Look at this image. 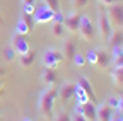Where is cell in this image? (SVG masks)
Masks as SVG:
<instances>
[{"instance_id":"obj_1","label":"cell","mask_w":123,"mask_h":121,"mask_svg":"<svg viewBox=\"0 0 123 121\" xmlns=\"http://www.w3.org/2000/svg\"><path fill=\"white\" fill-rule=\"evenodd\" d=\"M56 97H58V89L55 85H50V87H46V89L41 90L39 99H38V111L44 118H50L51 116Z\"/></svg>"},{"instance_id":"obj_2","label":"cell","mask_w":123,"mask_h":121,"mask_svg":"<svg viewBox=\"0 0 123 121\" xmlns=\"http://www.w3.org/2000/svg\"><path fill=\"white\" fill-rule=\"evenodd\" d=\"M62 60H63V53H62V50H58L55 46L46 48L43 56H41V62H43L44 68H51V70H55L62 63Z\"/></svg>"},{"instance_id":"obj_3","label":"cell","mask_w":123,"mask_h":121,"mask_svg":"<svg viewBox=\"0 0 123 121\" xmlns=\"http://www.w3.org/2000/svg\"><path fill=\"white\" fill-rule=\"evenodd\" d=\"M98 31H99V36H101V39L104 41V43H108L110 41V38H111V34H113V24H111V21H110V16L104 12V10H101L99 14H98Z\"/></svg>"},{"instance_id":"obj_4","label":"cell","mask_w":123,"mask_h":121,"mask_svg":"<svg viewBox=\"0 0 123 121\" xmlns=\"http://www.w3.org/2000/svg\"><path fill=\"white\" fill-rule=\"evenodd\" d=\"M80 34V38L84 41H91L92 38H94L96 34V29H94V24H92V19L89 16H80V24H79V31H77Z\"/></svg>"},{"instance_id":"obj_5","label":"cell","mask_w":123,"mask_h":121,"mask_svg":"<svg viewBox=\"0 0 123 121\" xmlns=\"http://www.w3.org/2000/svg\"><path fill=\"white\" fill-rule=\"evenodd\" d=\"M53 17H55V12L46 7L44 4L41 7H36L34 14H33V21L34 24H46V22H53Z\"/></svg>"},{"instance_id":"obj_6","label":"cell","mask_w":123,"mask_h":121,"mask_svg":"<svg viewBox=\"0 0 123 121\" xmlns=\"http://www.w3.org/2000/svg\"><path fill=\"white\" fill-rule=\"evenodd\" d=\"M10 48L17 53V55H24V53L31 51V46H29L26 36H21V34H17V33H14V34L10 36Z\"/></svg>"},{"instance_id":"obj_7","label":"cell","mask_w":123,"mask_h":121,"mask_svg":"<svg viewBox=\"0 0 123 121\" xmlns=\"http://www.w3.org/2000/svg\"><path fill=\"white\" fill-rule=\"evenodd\" d=\"M106 14L110 16L111 24L123 31V5H121L120 2L115 4V5H110V7H108V10H106Z\"/></svg>"},{"instance_id":"obj_8","label":"cell","mask_w":123,"mask_h":121,"mask_svg":"<svg viewBox=\"0 0 123 121\" xmlns=\"http://www.w3.org/2000/svg\"><path fill=\"white\" fill-rule=\"evenodd\" d=\"M79 24H80V14H77V10H70L68 14H65V21H63L65 31L77 33L79 31Z\"/></svg>"},{"instance_id":"obj_9","label":"cell","mask_w":123,"mask_h":121,"mask_svg":"<svg viewBox=\"0 0 123 121\" xmlns=\"http://www.w3.org/2000/svg\"><path fill=\"white\" fill-rule=\"evenodd\" d=\"M74 92H75V82L67 80V82H63V84L58 87V97L63 101V102L74 99Z\"/></svg>"},{"instance_id":"obj_10","label":"cell","mask_w":123,"mask_h":121,"mask_svg":"<svg viewBox=\"0 0 123 121\" xmlns=\"http://www.w3.org/2000/svg\"><path fill=\"white\" fill-rule=\"evenodd\" d=\"M96 108H98V119L99 121H111V118L116 114L104 101L99 102V104H96Z\"/></svg>"},{"instance_id":"obj_11","label":"cell","mask_w":123,"mask_h":121,"mask_svg":"<svg viewBox=\"0 0 123 121\" xmlns=\"http://www.w3.org/2000/svg\"><path fill=\"white\" fill-rule=\"evenodd\" d=\"M113 63V58H111V53L106 51V50H98V62H96V67L104 70V68H110Z\"/></svg>"},{"instance_id":"obj_12","label":"cell","mask_w":123,"mask_h":121,"mask_svg":"<svg viewBox=\"0 0 123 121\" xmlns=\"http://www.w3.org/2000/svg\"><path fill=\"white\" fill-rule=\"evenodd\" d=\"M79 84H80V87L86 90V94L89 96V99H91V102H99L98 101V96H96V92H94V89H92V84L84 77V75H82V77H79Z\"/></svg>"},{"instance_id":"obj_13","label":"cell","mask_w":123,"mask_h":121,"mask_svg":"<svg viewBox=\"0 0 123 121\" xmlns=\"http://www.w3.org/2000/svg\"><path fill=\"white\" fill-rule=\"evenodd\" d=\"M63 50H62V53H63V58H68V60H72L74 56H75V53H77V46H75V43H74V39H65L63 41V46H62Z\"/></svg>"},{"instance_id":"obj_14","label":"cell","mask_w":123,"mask_h":121,"mask_svg":"<svg viewBox=\"0 0 123 121\" xmlns=\"http://www.w3.org/2000/svg\"><path fill=\"white\" fill-rule=\"evenodd\" d=\"M84 118L87 121H94L98 119V108H96V104L94 102H86L84 104Z\"/></svg>"},{"instance_id":"obj_15","label":"cell","mask_w":123,"mask_h":121,"mask_svg":"<svg viewBox=\"0 0 123 121\" xmlns=\"http://www.w3.org/2000/svg\"><path fill=\"white\" fill-rule=\"evenodd\" d=\"M41 79H43V82L46 84V87L55 85V82H56V73H55V70H51V68H44V70L41 72Z\"/></svg>"},{"instance_id":"obj_16","label":"cell","mask_w":123,"mask_h":121,"mask_svg":"<svg viewBox=\"0 0 123 121\" xmlns=\"http://www.w3.org/2000/svg\"><path fill=\"white\" fill-rule=\"evenodd\" d=\"M74 97H75L77 104H86V102H89V101H91V99H89V96L86 94V90L80 87V84H79V82L75 84V92H74Z\"/></svg>"},{"instance_id":"obj_17","label":"cell","mask_w":123,"mask_h":121,"mask_svg":"<svg viewBox=\"0 0 123 121\" xmlns=\"http://www.w3.org/2000/svg\"><path fill=\"white\" fill-rule=\"evenodd\" d=\"M33 63H34V53L33 51H27L24 55H19V65L22 68H29Z\"/></svg>"},{"instance_id":"obj_18","label":"cell","mask_w":123,"mask_h":121,"mask_svg":"<svg viewBox=\"0 0 123 121\" xmlns=\"http://www.w3.org/2000/svg\"><path fill=\"white\" fill-rule=\"evenodd\" d=\"M108 44L113 48V46H123V31L121 29H116V31H113L110 41H108Z\"/></svg>"},{"instance_id":"obj_19","label":"cell","mask_w":123,"mask_h":121,"mask_svg":"<svg viewBox=\"0 0 123 121\" xmlns=\"http://www.w3.org/2000/svg\"><path fill=\"white\" fill-rule=\"evenodd\" d=\"M29 31H31L29 24L24 21V17H21V19L17 21V24H15V33L21 34V36H27V34H29Z\"/></svg>"},{"instance_id":"obj_20","label":"cell","mask_w":123,"mask_h":121,"mask_svg":"<svg viewBox=\"0 0 123 121\" xmlns=\"http://www.w3.org/2000/svg\"><path fill=\"white\" fill-rule=\"evenodd\" d=\"M111 80H113L115 87H123V72L120 68L111 70Z\"/></svg>"},{"instance_id":"obj_21","label":"cell","mask_w":123,"mask_h":121,"mask_svg":"<svg viewBox=\"0 0 123 121\" xmlns=\"http://www.w3.org/2000/svg\"><path fill=\"white\" fill-rule=\"evenodd\" d=\"M121 101H123V97H116V96H110L106 99V104L110 106V108L115 111V113H118L120 111V106H121Z\"/></svg>"},{"instance_id":"obj_22","label":"cell","mask_w":123,"mask_h":121,"mask_svg":"<svg viewBox=\"0 0 123 121\" xmlns=\"http://www.w3.org/2000/svg\"><path fill=\"white\" fill-rule=\"evenodd\" d=\"M51 33H53L55 38H62L63 33H65L63 24H62V22H51Z\"/></svg>"},{"instance_id":"obj_23","label":"cell","mask_w":123,"mask_h":121,"mask_svg":"<svg viewBox=\"0 0 123 121\" xmlns=\"http://www.w3.org/2000/svg\"><path fill=\"white\" fill-rule=\"evenodd\" d=\"M84 56H86V62L89 65H96V62H98V50L96 48H91Z\"/></svg>"},{"instance_id":"obj_24","label":"cell","mask_w":123,"mask_h":121,"mask_svg":"<svg viewBox=\"0 0 123 121\" xmlns=\"http://www.w3.org/2000/svg\"><path fill=\"white\" fill-rule=\"evenodd\" d=\"M22 7V14L24 16H33L34 10H36V4H27V2H21Z\"/></svg>"},{"instance_id":"obj_25","label":"cell","mask_w":123,"mask_h":121,"mask_svg":"<svg viewBox=\"0 0 123 121\" xmlns=\"http://www.w3.org/2000/svg\"><path fill=\"white\" fill-rule=\"evenodd\" d=\"M72 62H74V65H75L77 68H82V67H86V65H87L86 56H84V55H80V53H75V56L72 58Z\"/></svg>"},{"instance_id":"obj_26","label":"cell","mask_w":123,"mask_h":121,"mask_svg":"<svg viewBox=\"0 0 123 121\" xmlns=\"http://www.w3.org/2000/svg\"><path fill=\"white\" fill-rule=\"evenodd\" d=\"M43 4L46 7H50L53 12H58L60 10V0H43Z\"/></svg>"},{"instance_id":"obj_27","label":"cell","mask_w":123,"mask_h":121,"mask_svg":"<svg viewBox=\"0 0 123 121\" xmlns=\"http://www.w3.org/2000/svg\"><path fill=\"white\" fill-rule=\"evenodd\" d=\"M55 121H72V114H68L67 111H60V113H56Z\"/></svg>"},{"instance_id":"obj_28","label":"cell","mask_w":123,"mask_h":121,"mask_svg":"<svg viewBox=\"0 0 123 121\" xmlns=\"http://www.w3.org/2000/svg\"><path fill=\"white\" fill-rule=\"evenodd\" d=\"M70 4H72L74 10H77V9H84L89 4V0H70Z\"/></svg>"},{"instance_id":"obj_29","label":"cell","mask_w":123,"mask_h":121,"mask_svg":"<svg viewBox=\"0 0 123 121\" xmlns=\"http://www.w3.org/2000/svg\"><path fill=\"white\" fill-rule=\"evenodd\" d=\"M15 55H17V53H15L10 46L9 48H5V51H4V56H5V60H7V62H12V60L15 58Z\"/></svg>"},{"instance_id":"obj_30","label":"cell","mask_w":123,"mask_h":121,"mask_svg":"<svg viewBox=\"0 0 123 121\" xmlns=\"http://www.w3.org/2000/svg\"><path fill=\"white\" fill-rule=\"evenodd\" d=\"M123 55V46H113L111 48V58H118Z\"/></svg>"},{"instance_id":"obj_31","label":"cell","mask_w":123,"mask_h":121,"mask_svg":"<svg viewBox=\"0 0 123 121\" xmlns=\"http://www.w3.org/2000/svg\"><path fill=\"white\" fill-rule=\"evenodd\" d=\"M63 21H65V14L62 12V10L55 12V17H53V22H62V24H63Z\"/></svg>"},{"instance_id":"obj_32","label":"cell","mask_w":123,"mask_h":121,"mask_svg":"<svg viewBox=\"0 0 123 121\" xmlns=\"http://www.w3.org/2000/svg\"><path fill=\"white\" fill-rule=\"evenodd\" d=\"M113 68H121L123 67V55L121 56H118V58H113Z\"/></svg>"},{"instance_id":"obj_33","label":"cell","mask_w":123,"mask_h":121,"mask_svg":"<svg viewBox=\"0 0 123 121\" xmlns=\"http://www.w3.org/2000/svg\"><path fill=\"white\" fill-rule=\"evenodd\" d=\"M98 2H99L101 5H104V7H110V5L118 4V0H98Z\"/></svg>"},{"instance_id":"obj_34","label":"cell","mask_w":123,"mask_h":121,"mask_svg":"<svg viewBox=\"0 0 123 121\" xmlns=\"http://www.w3.org/2000/svg\"><path fill=\"white\" fill-rule=\"evenodd\" d=\"M72 121H87L84 116H79V114H74L72 116Z\"/></svg>"},{"instance_id":"obj_35","label":"cell","mask_w":123,"mask_h":121,"mask_svg":"<svg viewBox=\"0 0 123 121\" xmlns=\"http://www.w3.org/2000/svg\"><path fill=\"white\" fill-rule=\"evenodd\" d=\"M111 121H123V116H121V114H118V113H116V114H115V116H113V118H111Z\"/></svg>"},{"instance_id":"obj_36","label":"cell","mask_w":123,"mask_h":121,"mask_svg":"<svg viewBox=\"0 0 123 121\" xmlns=\"http://www.w3.org/2000/svg\"><path fill=\"white\" fill-rule=\"evenodd\" d=\"M21 2H27V4H36L38 0H21Z\"/></svg>"},{"instance_id":"obj_37","label":"cell","mask_w":123,"mask_h":121,"mask_svg":"<svg viewBox=\"0 0 123 121\" xmlns=\"http://www.w3.org/2000/svg\"><path fill=\"white\" fill-rule=\"evenodd\" d=\"M118 114H121V116H123V101H121V106H120V111H118Z\"/></svg>"},{"instance_id":"obj_38","label":"cell","mask_w":123,"mask_h":121,"mask_svg":"<svg viewBox=\"0 0 123 121\" xmlns=\"http://www.w3.org/2000/svg\"><path fill=\"white\" fill-rule=\"evenodd\" d=\"M22 121H33V119H29V118H24V119H22Z\"/></svg>"},{"instance_id":"obj_39","label":"cell","mask_w":123,"mask_h":121,"mask_svg":"<svg viewBox=\"0 0 123 121\" xmlns=\"http://www.w3.org/2000/svg\"><path fill=\"white\" fill-rule=\"evenodd\" d=\"M0 75H4V70H2V68H0Z\"/></svg>"},{"instance_id":"obj_40","label":"cell","mask_w":123,"mask_h":121,"mask_svg":"<svg viewBox=\"0 0 123 121\" xmlns=\"http://www.w3.org/2000/svg\"><path fill=\"white\" fill-rule=\"evenodd\" d=\"M120 70H121V72H123V67H121V68H120Z\"/></svg>"},{"instance_id":"obj_41","label":"cell","mask_w":123,"mask_h":121,"mask_svg":"<svg viewBox=\"0 0 123 121\" xmlns=\"http://www.w3.org/2000/svg\"><path fill=\"white\" fill-rule=\"evenodd\" d=\"M0 89H2V84H0Z\"/></svg>"},{"instance_id":"obj_42","label":"cell","mask_w":123,"mask_h":121,"mask_svg":"<svg viewBox=\"0 0 123 121\" xmlns=\"http://www.w3.org/2000/svg\"><path fill=\"white\" fill-rule=\"evenodd\" d=\"M94 121H99V119H94Z\"/></svg>"}]
</instances>
